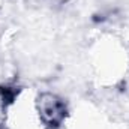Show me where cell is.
Returning <instances> with one entry per match:
<instances>
[{"instance_id": "obj_1", "label": "cell", "mask_w": 129, "mask_h": 129, "mask_svg": "<svg viewBox=\"0 0 129 129\" xmlns=\"http://www.w3.org/2000/svg\"><path fill=\"white\" fill-rule=\"evenodd\" d=\"M3 129H47L36 105V93L18 89L5 99Z\"/></svg>"}, {"instance_id": "obj_3", "label": "cell", "mask_w": 129, "mask_h": 129, "mask_svg": "<svg viewBox=\"0 0 129 129\" xmlns=\"http://www.w3.org/2000/svg\"><path fill=\"white\" fill-rule=\"evenodd\" d=\"M5 2H6V0H0V9L3 8V5H5Z\"/></svg>"}, {"instance_id": "obj_2", "label": "cell", "mask_w": 129, "mask_h": 129, "mask_svg": "<svg viewBox=\"0 0 129 129\" xmlns=\"http://www.w3.org/2000/svg\"><path fill=\"white\" fill-rule=\"evenodd\" d=\"M36 105L39 116L47 129H57L64 123L68 117V105L54 92L36 93Z\"/></svg>"}]
</instances>
